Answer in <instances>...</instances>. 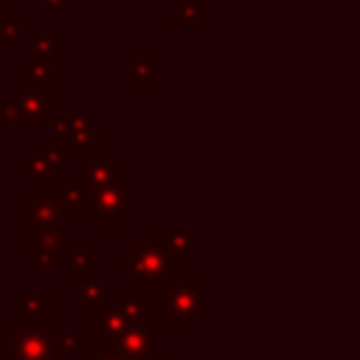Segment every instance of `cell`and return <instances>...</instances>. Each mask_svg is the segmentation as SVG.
I'll return each mask as SVG.
<instances>
[{
  "instance_id": "obj_20",
  "label": "cell",
  "mask_w": 360,
  "mask_h": 360,
  "mask_svg": "<svg viewBox=\"0 0 360 360\" xmlns=\"http://www.w3.org/2000/svg\"><path fill=\"white\" fill-rule=\"evenodd\" d=\"M169 22H186V25H197L205 20V0H180L177 8L166 11Z\"/></svg>"
},
{
  "instance_id": "obj_4",
  "label": "cell",
  "mask_w": 360,
  "mask_h": 360,
  "mask_svg": "<svg viewBox=\"0 0 360 360\" xmlns=\"http://www.w3.org/2000/svg\"><path fill=\"white\" fill-rule=\"evenodd\" d=\"M65 208L53 180H28L25 200L14 205V225L28 231H62Z\"/></svg>"
},
{
  "instance_id": "obj_25",
  "label": "cell",
  "mask_w": 360,
  "mask_h": 360,
  "mask_svg": "<svg viewBox=\"0 0 360 360\" xmlns=\"http://www.w3.org/2000/svg\"><path fill=\"white\" fill-rule=\"evenodd\" d=\"M79 360H124V357H118V354H101V357L98 354H82Z\"/></svg>"
},
{
  "instance_id": "obj_9",
  "label": "cell",
  "mask_w": 360,
  "mask_h": 360,
  "mask_svg": "<svg viewBox=\"0 0 360 360\" xmlns=\"http://www.w3.org/2000/svg\"><path fill=\"white\" fill-rule=\"evenodd\" d=\"M155 321H158L155 312L141 318V321H135L104 354H118L124 360H143V357L155 354Z\"/></svg>"
},
{
  "instance_id": "obj_21",
  "label": "cell",
  "mask_w": 360,
  "mask_h": 360,
  "mask_svg": "<svg viewBox=\"0 0 360 360\" xmlns=\"http://www.w3.org/2000/svg\"><path fill=\"white\" fill-rule=\"evenodd\" d=\"M20 37H22V22H20V17H17L11 8L0 11V45H3V48H14V45L20 42Z\"/></svg>"
},
{
  "instance_id": "obj_15",
  "label": "cell",
  "mask_w": 360,
  "mask_h": 360,
  "mask_svg": "<svg viewBox=\"0 0 360 360\" xmlns=\"http://www.w3.org/2000/svg\"><path fill=\"white\" fill-rule=\"evenodd\" d=\"M59 197H62V208L65 214H90V186L82 180V177H62V188H59Z\"/></svg>"
},
{
  "instance_id": "obj_7",
  "label": "cell",
  "mask_w": 360,
  "mask_h": 360,
  "mask_svg": "<svg viewBox=\"0 0 360 360\" xmlns=\"http://www.w3.org/2000/svg\"><path fill=\"white\" fill-rule=\"evenodd\" d=\"M53 138L65 146V152L87 155L93 141L104 138V127L90 112H73V115H53Z\"/></svg>"
},
{
  "instance_id": "obj_1",
  "label": "cell",
  "mask_w": 360,
  "mask_h": 360,
  "mask_svg": "<svg viewBox=\"0 0 360 360\" xmlns=\"http://www.w3.org/2000/svg\"><path fill=\"white\" fill-rule=\"evenodd\" d=\"M115 264L129 270V292L135 295H155L180 278V259L143 239H132L129 248L115 256Z\"/></svg>"
},
{
  "instance_id": "obj_12",
  "label": "cell",
  "mask_w": 360,
  "mask_h": 360,
  "mask_svg": "<svg viewBox=\"0 0 360 360\" xmlns=\"http://www.w3.org/2000/svg\"><path fill=\"white\" fill-rule=\"evenodd\" d=\"M76 177H82L90 188L107 186L118 177V155L115 152H87L84 160L76 166Z\"/></svg>"
},
{
  "instance_id": "obj_14",
  "label": "cell",
  "mask_w": 360,
  "mask_h": 360,
  "mask_svg": "<svg viewBox=\"0 0 360 360\" xmlns=\"http://www.w3.org/2000/svg\"><path fill=\"white\" fill-rule=\"evenodd\" d=\"M93 267V245L87 239H68L62 253V270L70 281H82Z\"/></svg>"
},
{
  "instance_id": "obj_6",
  "label": "cell",
  "mask_w": 360,
  "mask_h": 360,
  "mask_svg": "<svg viewBox=\"0 0 360 360\" xmlns=\"http://www.w3.org/2000/svg\"><path fill=\"white\" fill-rule=\"evenodd\" d=\"M53 326H14L0 335V360H56Z\"/></svg>"
},
{
  "instance_id": "obj_8",
  "label": "cell",
  "mask_w": 360,
  "mask_h": 360,
  "mask_svg": "<svg viewBox=\"0 0 360 360\" xmlns=\"http://www.w3.org/2000/svg\"><path fill=\"white\" fill-rule=\"evenodd\" d=\"M22 115V127L31 124H48L53 118V93H51V84H20L14 87V98H11Z\"/></svg>"
},
{
  "instance_id": "obj_3",
  "label": "cell",
  "mask_w": 360,
  "mask_h": 360,
  "mask_svg": "<svg viewBox=\"0 0 360 360\" xmlns=\"http://www.w3.org/2000/svg\"><path fill=\"white\" fill-rule=\"evenodd\" d=\"M155 318H160L174 332H188L200 318H205V281L202 278H174L152 304Z\"/></svg>"
},
{
  "instance_id": "obj_23",
  "label": "cell",
  "mask_w": 360,
  "mask_h": 360,
  "mask_svg": "<svg viewBox=\"0 0 360 360\" xmlns=\"http://www.w3.org/2000/svg\"><path fill=\"white\" fill-rule=\"evenodd\" d=\"M51 349H53V357H62V354H73V352H79V332H76V329H68V332H56V329H53Z\"/></svg>"
},
{
  "instance_id": "obj_19",
  "label": "cell",
  "mask_w": 360,
  "mask_h": 360,
  "mask_svg": "<svg viewBox=\"0 0 360 360\" xmlns=\"http://www.w3.org/2000/svg\"><path fill=\"white\" fill-rule=\"evenodd\" d=\"M59 48H65V37H59L51 22L39 25V31H37V34L31 37V42H28V51L45 53V56H53V51H59Z\"/></svg>"
},
{
  "instance_id": "obj_18",
  "label": "cell",
  "mask_w": 360,
  "mask_h": 360,
  "mask_svg": "<svg viewBox=\"0 0 360 360\" xmlns=\"http://www.w3.org/2000/svg\"><path fill=\"white\" fill-rule=\"evenodd\" d=\"M25 79L31 84H51V79H53V56L25 51Z\"/></svg>"
},
{
  "instance_id": "obj_16",
  "label": "cell",
  "mask_w": 360,
  "mask_h": 360,
  "mask_svg": "<svg viewBox=\"0 0 360 360\" xmlns=\"http://www.w3.org/2000/svg\"><path fill=\"white\" fill-rule=\"evenodd\" d=\"M152 82H155V51L132 48L129 51V84L132 87H149Z\"/></svg>"
},
{
  "instance_id": "obj_24",
  "label": "cell",
  "mask_w": 360,
  "mask_h": 360,
  "mask_svg": "<svg viewBox=\"0 0 360 360\" xmlns=\"http://www.w3.org/2000/svg\"><path fill=\"white\" fill-rule=\"evenodd\" d=\"M0 124L22 127V115H20V110H17V104L11 98H0Z\"/></svg>"
},
{
  "instance_id": "obj_10",
  "label": "cell",
  "mask_w": 360,
  "mask_h": 360,
  "mask_svg": "<svg viewBox=\"0 0 360 360\" xmlns=\"http://www.w3.org/2000/svg\"><path fill=\"white\" fill-rule=\"evenodd\" d=\"M65 242H68L65 231H28L25 264L28 267H62Z\"/></svg>"
},
{
  "instance_id": "obj_5",
  "label": "cell",
  "mask_w": 360,
  "mask_h": 360,
  "mask_svg": "<svg viewBox=\"0 0 360 360\" xmlns=\"http://www.w3.org/2000/svg\"><path fill=\"white\" fill-rule=\"evenodd\" d=\"M90 222L93 228H127L129 225V180L115 177L107 186L90 188Z\"/></svg>"
},
{
  "instance_id": "obj_27",
  "label": "cell",
  "mask_w": 360,
  "mask_h": 360,
  "mask_svg": "<svg viewBox=\"0 0 360 360\" xmlns=\"http://www.w3.org/2000/svg\"><path fill=\"white\" fill-rule=\"evenodd\" d=\"M143 360H169V357H166V354H158V352H155V354H149V357H143Z\"/></svg>"
},
{
  "instance_id": "obj_11",
  "label": "cell",
  "mask_w": 360,
  "mask_h": 360,
  "mask_svg": "<svg viewBox=\"0 0 360 360\" xmlns=\"http://www.w3.org/2000/svg\"><path fill=\"white\" fill-rule=\"evenodd\" d=\"M14 321L17 326H53V295L39 292H17L14 295Z\"/></svg>"
},
{
  "instance_id": "obj_2",
  "label": "cell",
  "mask_w": 360,
  "mask_h": 360,
  "mask_svg": "<svg viewBox=\"0 0 360 360\" xmlns=\"http://www.w3.org/2000/svg\"><path fill=\"white\" fill-rule=\"evenodd\" d=\"M93 309V352L104 354L135 321L152 315V304H143L135 292H107L104 301H98Z\"/></svg>"
},
{
  "instance_id": "obj_22",
  "label": "cell",
  "mask_w": 360,
  "mask_h": 360,
  "mask_svg": "<svg viewBox=\"0 0 360 360\" xmlns=\"http://www.w3.org/2000/svg\"><path fill=\"white\" fill-rule=\"evenodd\" d=\"M107 284L101 281V278H93V276H87V278H82L79 281V304L82 307H96L98 301H104L107 298Z\"/></svg>"
},
{
  "instance_id": "obj_26",
  "label": "cell",
  "mask_w": 360,
  "mask_h": 360,
  "mask_svg": "<svg viewBox=\"0 0 360 360\" xmlns=\"http://www.w3.org/2000/svg\"><path fill=\"white\" fill-rule=\"evenodd\" d=\"M39 6H42V8H62L65 0H39Z\"/></svg>"
},
{
  "instance_id": "obj_13",
  "label": "cell",
  "mask_w": 360,
  "mask_h": 360,
  "mask_svg": "<svg viewBox=\"0 0 360 360\" xmlns=\"http://www.w3.org/2000/svg\"><path fill=\"white\" fill-rule=\"evenodd\" d=\"M141 239L183 259L186 253L194 250V233L188 228H143L141 231Z\"/></svg>"
},
{
  "instance_id": "obj_28",
  "label": "cell",
  "mask_w": 360,
  "mask_h": 360,
  "mask_svg": "<svg viewBox=\"0 0 360 360\" xmlns=\"http://www.w3.org/2000/svg\"><path fill=\"white\" fill-rule=\"evenodd\" d=\"M0 287H3V270H0Z\"/></svg>"
},
{
  "instance_id": "obj_17",
  "label": "cell",
  "mask_w": 360,
  "mask_h": 360,
  "mask_svg": "<svg viewBox=\"0 0 360 360\" xmlns=\"http://www.w3.org/2000/svg\"><path fill=\"white\" fill-rule=\"evenodd\" d=\"M39 155H42V160H45V166H48V174H51V180H62L65 177V158H68V152H65V146L53 138V135H48V138H42L39 141Z\"/></svg>"
}]
</instances>
